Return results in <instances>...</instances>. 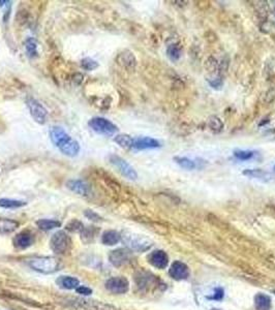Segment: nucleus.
I'll use <instances>...</instances> for the list:
<instances>
[{"mask_svg": "<svg viewBox=\"0 0 275 310\" xmlns=\"http://www.w3.org/2000/svg\"><path fill=\"white\" fill-rule=\"evenodd\" d=\"M275 99V87H272L271 89L268 90V92L266 93L265 97V101L266 102H271Z\"/></svg>", "mask_w": 275, "mask_h": 310, "instance_id": "obj_33", "label": "nucleus"}, {"mask_svg": "<svg viewBox=\"0 0 275 310\" xmlns=\"http://www.w3.org/2000/svg\"><path fill=\"white\" fill-rule=\"evenodd\" d=\"M160 147V143L150 136L134 137L133 149L145 150V149H156Z\"/></svg>", "mask_w": 275, "mask_h": 310, "instance_id": "obj_11", "label": "nucleus"}, {"mask_svg": "<svg viewBox=\"0 0 275 310\" xmlns=\"http://www.w3.org/2000/svg\"><path fill=\"white\" fill-rule=\"evenodd\" d=\"M274 14H275V10H274Z\"/></svg>", "mask_w": 275, "mask_h": 310, "instance_id": "obj_37", "label": "nucleus"}, {"mask_svg": "<svg viewBox=\"0 0 275 310\" xmlns=\"http://www.w3.org/2000/svg\"><path fill=\"white\" fill-rule=\"evenodd\" d=\"M8 1H6V0H3V1H0V7H2L4 4H6Z\"/></svg>", "mask_w": 275, "mask_h": 310, "instance_id": "obj_35", "label": "nucleus"}, {"mask_svg": "<svg viewBox=\"0 0 275 310\" xmlns=\"http://www.w3.org/2000/svg\"><path fill=\"white\" fill-rule=\"evenodd\" d=\"M243 175L248 177V178L261 180V181H263V182H270V181L273 180L272 174H270L269 172H266L262 169H253V170L247 169L243 172Z\"/></svg>", "mask_w": 275, "mask_h": 310, "instance_id": "obj_15", "label": "nucleus"}, {"mask_svg": "<svg viewBox=\"0 0 275 310\" xmlns=\"http://www.w3.org/2000/svg\"><path fill=\"white\" fill-rule=\"evenodd\" d=\"M30 268L42 274L54 273L59 268V261L53 256H37L28 262Z\"/></svg>", "mask_w": 275, "mask_h": 310, "instance_id": "obj_3", "label": "nucleus"}, {"mask_svg": "<svg viewBox=\"0 0 275 310\" xmlns=\"http://www.w3.org/2000/svg\"><path fill=\"white\" fill-rule=\"evenodd\" d=\"M37 226L39 230L48 232L61 227V222L54 219H39L37 221Z\"/></svg>", "mask_w": 275, "mask_h": 310, "instance_id": "obj_21", "label": "nucleus"}, {"mask_svg": "<svg viewBox=\"0 0 275 310\" xmlns=\"http://www.w3.org/2000/svg\"><path fill=\"white\" fill-rule=\"evenodd\" d=\"M234 155L239 160H249L254 157L255 152L249 150H236L234 152Z\"/></svg>", "mask_w": 275, "mask_h": 310, "instance_id": "obj_30", "label": "nucleus"}, {"mask_svg": "<svg viewBox=\"0 0 275 310\" xmlns=\"http://www.w3.org/2000/svg\"><path fill=\"white\" fill-rule=\"evenodd\" d=\"M26 106L30 112L31 117L34 119V121L44 124L48 117L47 109L41 105V103L33 97H28L26 99Z\"/></svg>", "mask_w": 275, "mask_h": 310, "instance_id": "obj_7", "label": "nucleus"}, {"mask_svg": "<svg viewBox=\"0 0 275 310\" xmlns=\"http://www.w3.org/2000/svg\"><path fill=\"white\" fill-rule=\"evenodd\" d=\"M121 241L131 252H144L149 251L152 246V241L150 239L133 232H123L121 234Z\"/></svg>", "mask_w": 275, "mask_h": 310, "instance_id": "obj_2", "label": "nucleus"}, {"mask_svg": "<svg viewBox=\"0 0 275 310\" xmlns=\"http://www.w3.org/2000/svg\"><path fill=\"white\" fill-rule=\"evenodd\" d=\"M84 215L91 221H94V222L101 221V216H99L97 212H94L92 210H86L84 212Z\"/></svg>", "mask_w": 275, "mask_h": 310, "instance_id": "obj_31", "label": "nucleus"}, {"mask_svg": "<svg viewBox=\"0 0 275 310\" xmlns=\"http://www.w3.org/2000/svg\"><path fill=\"white\" fill-rule=\"evenodd\" d=\"M274 294H275V291H274Z\"/></svg>", "mask_w": 275, "mask_h": 310, "instance_id": "obj_38", "label": "nucleus"}, {"mask_svg": "<svg viewBox=\"0 0 275 310\" xmlns=\"http://www.w3.org/2000/svg\"><path fill=\"white\" fill-rule=\"evenodd\" d=\"M114 141H115L121 148H124V149H133L134 137H132L130 135H126V134L117 135V136L114 137Z\"/></svg>", "mask_w": 275, "mask_h": 310, "instance_id": "obj_20", "label": "nucleus"}, {"mask_svg": "<svg viewBox=\"0 0 275 310\" xmlns=\"http://www.w3.org/2000/svg\"><path fill=\"white\" fill-rule=\"evenodd\" d=\"M72 239L64 231H58L50 240V247L56 254H65L71 252Z\"/></svg>", "mask_w": 275, "mask_h": 310, "instance_id": "obj_4", "label": "nucleus"}, {"mask_svg": "<svg viewBox=\"0 0 275 310\" xmlns=\"http://www.w3.org/2000/svg\"><path fill=\"white\" fill-rule=\"evenodd\" d=\"M76 291L82 296H89L92 294V290L88 287H85V286H79L78 288L76 289Z\"/></svg>", "mask_w": 275, "mask_h": 310, "instance_id": "obj_32", "label": "nucleus"}, {"mask_svg": "<svg viewBox=\"0 0 275 310\" xmlns=\"http://www.w3.org/2000/svg\"><path fill=\"white\" fill-rule=\"evenodd\" d=\"M34 242L33 234L30 231H23L14 238V245L18 249H26Z\"/></svg>", "mask_w": 275, "mask_h": 310, "instance_id": "obj_13", "label": "nucleus"}, {"mask_svg": "<svg viewBox=\"0 0 275 310\" xmlns=\"http://www.w3.org/2000/svg\"><path fill=\"white\" fill-rule=\"evenodd\" d=\"M174 160L176 163H178V165L181 167L182 169L184 170H187V171H192V170H195L196 168V161L190 159L188 157H182V156H175L174 157Z\"/></svg>", "mask_w": 275, "mask_h": 310, "instance_id": "obj_25", "label": "nucleus"}, {"mask_svg": "<svg viewBox=\"0 0 275 310\" xmlns=\"http://www.w3.org/2000/svg\"><path fill=\"white\" fill-rule=\"evenodd\" d=\"M89 127L97 134L111 136L118 132V127L110 120L102 117H93L88 122Z\"/></svg>", "mask_w": 275, "mask_h": 310, "instance_id": "obj_5", "label": "nucleus"}, {"mask_svg": "<svg viewBox=\"0 0 275 310\" xmlns=\"http://www.w3.org/2000/svg\"><path fill=\"white\" fill-rule=\"evenodd\" d=\"M209 83H210V85L212 86V87L216 88V89L220 88L221 86H222V81H221V79H219V78H216V80H214V81H210Z\"/></svg>", "mask_w": 275, "mask_h": 310, "instance_id": "obj_34", "label": "nucleus"}, {"mask_svg": "<svg viewBox=\"0 0 275 310\" xmlns=\"http://www.w3.org/2000/svg\"><path fill=\"white\" fill-rule=\"evenodd\" d=\"M106 289L112 292V294L116 295H122L127 292L128 289H130V282L122 276L112 277L107 280L106 282Z\"/></svg>", "mask_w": 275, "mask_h": 310, "instance_id": "obj_8", "label": "nucleus"}, {"mask_svg": "<svg viewBox=\"0 0 275 310\" xmlns=\"http://www.w3.org/2000/svg\"><path fill=\"white\" fill-rule=\"evenodd\" d=\"M272 305L271 298L267 295L260 294L255 295V310H270Z\"/></svg>", "mask_w": 275, "mask_h": 310, "instance_id": "obj_18", "label": "nucleus"}, {"mask_svg": "<svg viewBox=\"0 0 275 310\" xmlns=\"http://www.w3.org/2000/svg\"><path fill=\"white\" fill-rule=\"evenodd\" d=\"M81 66H82V68H84L85 71H94L98 67V62H97L96 60H93L92 58L86 57V58L82 59Z\"/></svg>", "mask_w": 275, "mask_h": 310, "instance_id": "obj_28", "label": "nucleus"}, {"mask_svg": "<svg viewBox=\"0 0 275 310\" xmlns=\"http://www.w3.org/2000/svg\"><path fill=\"white\" fill-rule=\"evenodd\" d=\"M65 229L67 231L73 232H81L84 230V226H83V223L80 220L73 219V220H71L70 222L67 223V226H66Z\"/></svg>", "mask_w": 275, "mask_h": 310, "instance_id": "obj_29", "label": "nucleus"}, {"mask_svg": "<svg viewBox=\"0 0 275 310\" xmlns=\"http://www.w3.org/2000/svg\"><path fill=\"white\" fill-rule=\"evenodd\" d=\"M26 202L19 201V200H13V199H0V207L5 209H17L22 208V207L26 206Z\"/></svg>", "mask_w": 275, "mask_h": 310, "instance_id": "obj_24", "label": "nucleus"}, {"mask_svg": "<svg viewBox=\"0 0 275 310\" xmlns=\"http://www.w3.org/2000/svg\"><path fill=\"white\" fill-rule=\"evenodd\" d=\"M167 54L172 61L175 62L177 60H179L180 56H181V47L176 44L170 45L167 49Z\"/></svg>", "mask_w": 275, "mask_h": 310, "instance_id": "obj_26", "label": "nucleus"}, {"mask_svg": "<svg viewBox=\"0 0 275 310\" xmlns=\"http://www.w3.org/2000/svg\"><path fill=\"white\" fill-rule=\"evenodd\" d=\"M56 284L63 290H76L80 286L79 279L72 276H60L56 280Z\"/></svg>", "mask_w": 275, "mask_h": 310, "instance_id": "obj_16", "label": "nucleus"}, {"mask_svg": "<svg viewBox=\"0 0 275 310\" xmlns=\"http://www.w3.org/2000/svg\"><path fill=\"white\" fill-rule=\"evenodd\" d=\"M208 125L210 127L211 131H213L214 133H219L221 132V129L223 127V124L221 122V120L216 117V116H212L209 118V121H208Z\"/></svg>", "mask_w": 275, "mask_h": 310, "instance_id": "obj_27", "label": "nucleus"}, {"mask_svg": "<svg viewBox=\"0 0 275 310\" xmlns=\"http://www.w3.org/2000/svg\"><path fill=\"white\" fill-rule=\"evenodd\" d=\"M109 160L112 165H113L115 168H117V170L120 172V174H121L122 176H124L125 178L130 180H137L138 173L125 159L118 156V155L112 154L110 155Z\"/></svg>", "mask_w": 275, "mask_h": 310, "instance_id": "obj_6", "label": "nucleus"}, {"mask_svg": "<svg viewBox=\"0 0 275 310\" xmlns=\"http://www.w3.org/2000/svg\"><path fill=\"white\" fill-rule=\"evenodd\" d=\"M190 273H191L190 268H188L187 265L180 261H176L172 264L169 270L170 276L178 281L187 279L188 277H190Z\"/></svg>", "mask_w": 275, "mask_h": 310, "instance_id": "obj_10", "label": "nucleus"}, {"mask_svg": "<svg viewBox=\"0 0 275 310\" xmlns=\"http://www.w3.org/2000/svg\"><path fill=\"white\" fill-rule=\"evenodd\" d=\"M50 140L68 157H75L80 153V144L68 135L62 127L53 126L50 129Z\"/></svg>", "mask_w": 275, "mask_h": 310, "instance_id": "obj_1", "label": "nucleus"}, {"mask_svg": "<svg viewBox=\"0 0 275 310\" xmlns=\"http://www.w3.org/2000/svg\"><path fill=\"white\" fill-rule=\"evenodd\" d=\"M121 241V234H119L118 232L110 230L106 231L101 236V242L102 244L108 246H113L118 244Z\"/></svg>", "mask_w": 275, "mask_h": 310, "instance_id": "obj_17", "label": "nucleus"}, {"mask_svg": "<svg viewBox=\"0 0 275 310\" xmlns=\"http://www.w3.org/2000/svg\"><path fill=\"white\" fill-rule=\"evenodd\" d=\"M66 187L70 189L71 192L79 194V195H83V196L88 195L89 191H90L89 185L86 183L84 180H81V179L68 180L66 182Z\"/></svg>", "mask_w": 275, "mask_h": 310, "instance_id": "obj_14", "label": "nucleus"}, {"mask_svg": "<svg viewBox=\"0 0 275 310\" xmlns=\"http://www.w3.org/2000/svg\"><path fill=\"white\" fill-rule=\"evenodd\" d=\"M132 258V252L130 249L118 248L116 251L111 252L109 254V261L114 267H121L130 263Z\"/></svg>", "mask_w": 275, "mask_h": 310, "instance_id": "obj_9", "label": "nucleus"}, {"mask_svg": "<svg viewBox=\"0 0 275 310\" xmlns=\"http://www.w3.org/2000/svg\"><path fill=\"white\" fill-rule=\"evenodd\" d=\"M25 45V50H26V53L30 58H36L39 56V52H38V41L29 38L24 42Z\"/></svg>", "mask_w": 275, "mask_h": 310, "instance_id": "obj_23", "label": "nucleus"}, {"mask_svg": "<svg viewBox=\"0 0 275 310\" xmlns=\"http://www.w3.org/2000/svg\"><path fill=\"white\" fill-rule=\"evenodd\" d=\"M273 171H274V172H275V166H274V168H273Z\"/></svg>", "mask_w": 275, "mask_h": 310, "instance_id": "obj_36", "label": "nucleus"}, {"mask_svg": "<svg viewBox=\"0 0 275 310\" xmlns=\"http://www.w3.org/2000/svg\"><path fill=\"white\" fill-rule=\"evenodd\" d=\"M19 222L7 218H0V234H11L19 228Z\"/></svg>", "mask_w": 275, "mask_h": 310, "instance_id": "obj_19", "label": "nucleus"}, {"mask_svg": "<svg viewBox=\"0 0 275 310\" xmlns=\"http://www.w3.org/2000/svg\"><path fill=\"white\" fill-rule=\"evenodd\" d=\"M98 232H99V230L96 227L84 228V230L81 232V239L84 241L85 243H90L94 239H96Z\"/></svg>", "mask_w": 275, "mask_h": 310, "instance_id": "obj_22", "label": "nucleus"}, {"mask_svg": "<svg viewBox=\"0 0 275 310\" xmlns=\"http://www.w3.org/2000/svg\"><path fill=\"white\" fill-rule=\"evenodd\" d=\"M147 258L149 264L157 269H165L169 264V256L164 251H154Z\"/></svg>", "mask_w": 275, "mask_h": 310, "instance_id": "obj_12", "label": "nucleus"}]
</instances>
